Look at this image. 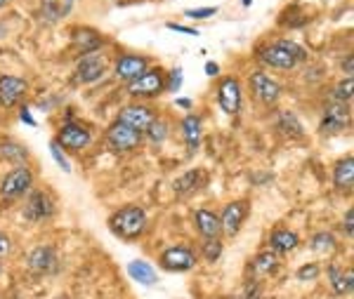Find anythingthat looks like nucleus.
I'll list each match as a JSON object with an SVG mask.
<instances>
[{
  "label": "nucleus",
  "mask_w": 354,
  "mask_h": 299,
  "mask_svg": "<svg viewBox=\"0 0 354 299\" xmlns=\"http://www.w3.org/2000/svg\"><path fill=\"white\" fill-rule=\"evenodd\" d=\"M147 212L140 205H125V208L116 210L109 217V229L113 235H118L121 240H137L142 238L147 231Z\"/></svg>",
  "instance_id": "f257e3e1"
},
{
  "label": "nucleus",
  "mask_w": 354,
  "mask_h": 299,
  "mask_svg": "<svg viewBox=\"0 0 354 299\" xmlns=\"http://www.w3.org/2000/svg\"><path fill=\"white\" fill-rule=\"evenodd\" d=\"M302 59H307V52L293 40H277L260 50V61L265 66L281 68V71H290L300 64Z\"/></svg>",
  "instance_id": "f03ea898"
},
{
  "label": "nucleus",
  "mask_w": 354,
  "mask_h": 299,
  "mask_svg": "<svg viewBox=\"0 0 354 299\" xmlns=\"http://www.w3.org/2000/svg\"><path fill=\"white\" fill-rule=\"evenodd\" d=\"M165 76L168 73L163 71L161 66H149L140 78L125 83V92L135 99H153V97L163 95L165 92Z\"/></svg>",
  "instance_id": "7ed1b4c3"
},
{
  "label": "nucleus",
  "mask_w": 354,
  "mask_h": 299,
  "mask_svg": "<svg viewBox=\"0 0 354 299\" xmlns=\"http://www.w3.org/2000/svg\"><path fill=\"white\" fill-rule=\"evenodd\" d=\"M142 137H145L142 132L128 128L121 120H113L109 128H106V146L113 153H133L142 144Z\"/></svg>",
  "instance_id": "20e7f679"
},
{
  "label": "nucleus",
  "mask_w": 354,
  "mask_h": 299,
  "mask_svg": "<svg viewBox=\"0 0 354 299\" xmlns=\"http://www.w3.org/2000/svg\"><path fill=\"white\" fill-rule=\"evenodd\" d=\"M31 186H33V172L26 165H17L15 170H10L0 180V195L5 200H17L31 191Z\"/></svg>",
  "instance_id": "39448f33"
},
{
  "label": "nucleus",
  "mask_w": 354,
  "mask_h": 299,
  "mask_svg": "<svg viewBox=\"0 0 354 299\" xmlns=\"http://www.w3.org/2000/svg\"><path fill=\"white\" fill-rule=\"evenodd\" d=\"M57 144H59L62 148H66V151L71 153H81L83 148L90 146V142H93V135H90V130L85 128L81 123H64L57 132Z\"/></svg>",
  "instance_id": "423d86ee"
},
{
  "label": "nucleus",
  "mask_w": 354,
  "mask_h": 299,
  "mask_svg": "<svg viewBox=\"0 0 354 299\" xmlns=\"http://www.w3.org/2000/svg\"><path fill=\"white\" fill-rule=\"evenodd\" d=\"M26 267L31 273L36 276H53L59 271V257L53 245H38L28 252L26 257Z\"/></svg>",
  "instance_id": "0eeeda50"
},
{
  "label": "nucleus",
  "mask_w": 354,
  "mask_h": 299,
  "mask_svg": "<svg viewBox=\"0 0 354 299\" xmlns=\"http://www.w3.org/2000/svg\"><path fill=\"white\" fill-rule=\"evenodd\" d=\"M158 262H161V267L165 269V271L185 273V271H192L198 260H196V252H194L192 247L173 245V247H168V250L161 252Z\"/></svg>",
  "instance_id": "6e6552de"
},
{
  "label": "nucleus",
  "mask_w": 354,
  "mask_h": 299,
  "mask_svg": "<svg viewBox=\"0 0 354 299\" xmlns=\"http://www.w3.org/2000/svg\"><path fill=\"white\" fill-rule=\"evenodd\" d=\"M106 73V59L102 55H83L81 61L76 64V71H73V83L78 85H93L97 80H102Z\"/></svg>",
  "instance_id": "1a4fd4ad"
},
{
  "label": "nucleus",
  "mask_w": 354,
  "mask_h": 299,
  "mask_svg": "<svg viewBox=\"0 0 354 299\" xmlns=\"http://www.w3.org/2000/svg\"><path fill=\"white\" fill-rule=\"evenodd\" d=\"M250 212V203L248 200H232V203H227L225 208L220 212V229L225 235H236L241 231L245 217H248Z\"/></svg>",
  "instance_id": "9d476101"
},
{
  "label": "nucleus",
  "mask_w": 354,
  "mask_h": 299,
  "mask_svg": "<svg viewBox=\"0 0 354 299\" xmlns=\"http://www.w3.org/2000/svg\"><path fill=\"white\" fill-rule=\"evenodd\" d=\"M55 215V198L48 191H31L24 203V220L38 224Z\"/></svg>",
  "instance_id": "9b49d317"
},
{
  "label": "nucleus",
  "mask_w": 354,
  "mask_h": 299,
  "mask_svg": "<svg viewBox=\"0 0 354 299\" xmlns=\"http://www.w3.org/2000/svg\"><path fill=\"white\" fill-rule=\"evenodd\" d=\"M250 90H253L255 99L262 102L265 106H274L279 99H281V85L274 80L270 73L265 71H255L250 76Z\"/></svg>",
  "instance_id": "f8f14e48"
},
{
  "label": "nucleus",
  "mask_w": 354,
  "mask_h": 299,
  "mask_svg": "<svg viewBox=\"0 0 354 299\" xmlns=\"http://www.w3.org/2000/svg\"><path fill=\"white\" fill-rule=\"evenodd\" d=\"M153 118H156V111H153L151 106H147V104H128V106H123L121 111H118V118L116 120H121V123H125L128 128H133L137 132H142L145 135L147 128L153 123Z\"/></svg>",
  "instance_id": "ddd939ff"
},
{
  "label": "nucleus",
  "mask_w": 354,
  "mask_h": 299,
  "mask_svg": "<svg viewBox=\"0 0 354 299\" xmlns=\"http://www.w3.org/2000/svg\"><path fill=\"white\" fill-rule=\"evenodd\" d=\"M241 99H243V92H241V83L239 78H222L220 85H218V102H220V108L227 113V116H234L239 113L241 108Z\"/></svg>",
  "instance_id": "4468645a"
},
{
  "label": "nucleus",
  "mask_w": 354,
  "mask_h": 299,
  "mask_svg": "<svg viewBox=\"0 0 354 299\" xmlns=\"http://www.w3.org/2000/svg\"><path fill=\"white\" fill-rule=\"evenodd\" d=\"M28 92V83L19 76H10V73H3L0 76V104L5 108H12L19 104Z\"/></svg>",
  "instance_id": "2eb2a0df"
},
{
  "label": "nucleus",
  "mask_w": 354,
  "mask_h": 299,
  "mask_svg": "<svg viewBox=\"0 0 354 299\" xmlns=\"http://www.w3.org/2000/svg\"><path fill=\"white\" fill-rule=\"evenodd\" d=\"M350 120H352V113H350V104H340V102H333L324 108V116H322V125L319 130L322 132H342L350 128Z\"/></svg>",
  "instance_id": "dca6fc26"
},
{
  "label": "nucleus",
  "mask_w": 354,
  "mask_h": 299,
  "mask_svg": "<svg viewBox=\"0 0 354 299\" xmlns=\"http://www.w3.org/2000/svg\"><path fill=\"white\" fill-rule=\"evenodd\" d=\"M149 68V59L142 55H123L118 57L116 66H113V73H116L118 80H123V83H130V80L140 78L142 73Z\"/></svg>",
  "instance_id": "f3484780"
},
{
  "label": "nucleus",
  "mask_w": 354,
  "mask_h": 299,
  "mask_svg": "<svg viewBox=\"0 0 354 299\" xmlns=\"http://www.w3.org/2000/svg\"><path fill=\"white\" fill-rule=\"evenodd\" d=\"M279 267H281V260H279L277 252L262 250L250 260L248 271H250V278L253 280H262V278H272V276L279 271Z\"/></svg>",
  "instance_id": "a211bd4d"
},
{
  "label": "nucleus",
  "mask_w": 354,
  "mask_h": 299,
  "mask_svg": "<svg viewBox=\"0 0 354 299\" xmlns=\"http://www.w3.org/2000/svg\"><path fill=\"white\" fill-rule=\"evenodd\" d=\"M102 45H104V36H102L100 31H95V28L81 26L73 31V48H76L81 55H93L102 48Z\"/></svg>",
  "instance_id": "6ab92c4d"
},
{
  "label": "nucleus",
  "mask_w": 354,
  "mask_h": 299,
  "mask_svg": "<svg viewBox=\"0 0 354 299\" xmlns=\"http://www.w3.org/2000/svg\"><path fill=\"white\" fill-rule=\"evenodd\" d=\"M180 132H182V139H185V146L189 148V153H194L198 146H201V137H203L201 116H196V113H187L180 123Z\"/></svg>",
  "instance_id": "aec40b11"
},
{
  "label": "nucleus",
  "mask_w": 354,
  "mask_h": 299,
  "mask_svg": "<svg viewBox=\"0 0 354 299\" xmlns=\"http://www.w3.org/2000/svg\"><path fill=\"white\" fill-rule=\"evenodd\" d=\"M194 224H196V231L203 235V240L208 238H220L222 229H220V217L208 208H198L194 212Z\"/></svg>",
  "instance_id": "412c9836"
},
{
  "label": "nucleus",
  "mask_w": 354,
  "mask_h": 299,
  "mask_svg": "<svg viewBox=\"0 0 354 299\" xmlns=\"http://www.w3.org/2000/svg\"><path fill=\"white\" fill-rule=\"evenodd\" d=\"M298 245H300L298 233L290 231V229H286V226L274 229L272 235H270V250L277 252V255H288V252H293Z\"/></svg>",
  "instance_id": "4be33fe9"
},
{
  "label": "nucleus",
  "mask_w": 354,
  "mask_h": 299,
  "mask_svg": "<svg viewBox=\"0 0 354 299\" xmlns=\"http://www.w3.org/2000/svg\"><path fill=\"white\" fill-rule=\"evenodd\" d=\"M76 0H41V17L48 24H57L73 10Z\"/></svg>",
  "instance_id": "5701e85b"
},
{
  "label": "nucleus",
  "mask_w": 354,
  "mask_h": 299,
  "mask_svg": "<svg viewBox=\"0 0 354 299\" xmlns=\"http://www.w3.org/2000/svg\"><path fill=\"white\" fill-rule=\"evenodd\" d=\"M333 186L338 189V191H352V186H354V158L352 156H347L335 163Z\"/></svg>",
  "instance_id": "b1692460"
},
{
  "label": "nucleus",
  "mask_w": 354,
  "mask_h": 299,
  "mask_svg": "<svg viewBox=\"0 0 354 299\" xmlns=\"http://www.w3.org/2000/svg\"><path fill=\"white\" fill-rule=\"evenodd\" d=\"M205 182V175H203V170H189V172H185L182 177H177V180L173 182V191L177 193V195H189V193H194V191H198V186Z\"/></svg>",
  "instance_id": "393cba45"
},
{
  "label": "nucleus",
  "mask_w": 354,
  "mask_h": 299,
  "mask_svg": "<svg viewBox=\"0 0 354 299\" xmlns=\"http://www.w3.org/2000/svg\"><path fill=\"white\" fill-rule=\"evenodd\" d=\"M328 278H330V285H333V292L335 295H352V290H354V273H352V269H340V267H330L328 269Z\"/></svg>",
  "instance_id": "a878e982"
},
{
  "label": "nucleus",
  "mask_w": 354,
  "mask_h": 299,
  "mask_svg": "<svg viewBox=\"0 0 354 299\" xmlns=\"http://www.w3.org/2000/svg\"><path fill=\"white\" fill-rule=\"evenodd\" d=\"M277 128L281 130L288 139H300V137H305V128H302V123H300L298 116H295L293 111H281V113H279Z\"/></svg>",
  "instance_id": "bb28decb"
},
{
  "label": "nucleus",
  "mask_w": 354,
  "mask_h": 299,
  "mask_svg": "<svg viewBox=\"0 0 354 299\" xmlns=\"http://www.w3.org/2000/svg\"><path fill=\"white\" fill-rule=\"evenodd\" d=\"M128 273L130 278L137 280V283L142 285H153L156 283V271H153V267L149 262H142V260H135L128 264Z\"/></svg>",
  "instance_id": "cd10ccee"
},
{
  "label": "nucleus",
  "mask_w": 354,
  "mask_h": 299,
  "mask_svg": "<svg viewBox=\"0 0 354 299\" xmlns=\"http://www.w3.org/2000/svg\"><path fill=\"white\" fill-rule=\"evenodd\" d=\"M0 158L10 160V163H15V165H24L28 160V148L24 144L8 139V142L0 144Z\"/></svg>",
  "instance_id": "c85d7f7f"
},
{
  "label": "nucleus",
  "mask_w": 354,
  "mask_h": 299,
  "mask_svg": "<svg viewBox=\"0 0 354 299\" xmlns=\"http://www.w3.org/2000/svg\"><path fill=\"white\" fill-rule=\"evenodd\" d=\"M310 247L317 255H322V257H328V255H333L335 252V247H338V243H335V238H333V233H328V231H319V233H314L312 235V243Z\"/></svg>",
  "instance_id": "c756f323"
},
{
  "label": "nucleus",
  "mask_w": 354,
  "mask_h": 299,
  "mask_svg": "<svg viewBox=\"0 0 354 299\" xmlns=\"http://www.w3.org/2000/svg\"><path fill=\"white\" fill-rule=\"evenodd\" d=\"M147 139H149L151 144H163L165 139H168V135H170V125H168V120H163V118H153V123L147 128Z\"/></svg>",
  "instance_id": "7c9ffc66"
},
{
  "label": "nucleus",
  "mask_w": 354,
  "mask_h": 299,
  "mask_svg": "<svg viewBox=\"0 0 354 299\" xmlns=\"http://www.w3.org/2000/svg\"><path fill=\"white\" fill-rule=\"evenodd\" d=\"M352 95H354V80L352 78H342L333 90V99L340 102V104H350Z\"/></svg>",
  "instance_id": "2f4dec72"
},
{
  "label": "nucleus",
  "mask_w": 354,
  "mask_h": 299,
  "mask_svg": "<svg viewBox=\"0 0 354 299\" xmlns=\"http://www.w3.org/2000/svg\"><path fill=\"white\" fill-rule=\"evenodd\" d=\"M222 250H225V247H222L220 238H208L201 247V257L205 262H218L222 257Z\"/></svg>",
  "instance_id": "473e14b6"
},
{
  "label": "nucleus",
  "mask_w": 354,
  "mask_h": 299,
  "mask_svg": "<svg viewBox=\"0 0 354 299\" xmlns=\"http://www.w3.org/2000/svg\"><path fill=\"white\" fill-rule=\"evenodd\" d=\"M236 299H262V283H260V280L250 278L248 283L243 285V290L239 292Z\"/></svg>",
  "instance_id": "72a5a7b5"
},
{
  "label": "nucleus",
  "mask_w": 354,
  "mask_h": 299,
  "mask_svg": "<svg viewBox=\"0 0 354 299\" xmlns=\"http://www.w3.org/2000/svg\"><path fill=\"white\" fill-rule=\"evenodd\" d=\"M319 273H322L319 264H305V267H300L298 271H295V278L302 280V283H307V280H317Z\"/></svg>",
  "instance_id": "f704fd0d"
},
{
  "label": "nucleus",
  "mask_w": 354,
  "mask_h": 299,
  "mask_svg": "<svg viewBox=\"0 0 354 299\" xmlns=\"http://www.w3.org/2000/svg\"><path fill=\"white\" fill-rule=\"evenodd\" d=\"M50 153H53V158L57 160V165H59L62 170L64 172H71V165H68V160H66V156L62 153V146L57 142H50Z\"/></svg>",
  "instance_id": "c9c22d12"
},
{
  "label": "nucleus",
  "mask_w": 354,
  "mask_h": 299,
  "mask_svg": "<svg viewBox=\"0 0 354 299\" xmlns=\"http://www.w3.org/2000/svg\"><path fill=\"white\" fill-rule=\"evenodd\" d=\"M180 85H182V68L177 66V68L170 71V76H165V90L177 92V90H180Z\"/></svg>",
  "instance_id": "e433bc0d"
},
{
  "label": "nucleus",
  "mask_w": 354,
  "mask_h": 299,
  "mask_svg": "<svg viewBox=\"0 0 354 299\" xmlns=\"http://www.w3.org/2000/svg\"><path fill=\"white\" fill-rule=\"evenodd\" d=\"M185 15L189 17V19H208V17L218 15V8H194V10H187Z\"/></svg>",
  "instance_id": "4c0bfd02"
},
{
  "label": "nucleus",
  "mask_w": 354,
  "mask_h": 299,
  "mask_svg": "<svg viewBox=\"0 0 354 299\" xmlns=\"http://www.w3.org/2000/svg\"><path fill=\"white\" fill-rule=\"evenodd\" d=\"M342 231L347 233V238H352V233H354V210L352 208L345 212V220H342Z\"/></svg>",
  "instance_id": "58836bf2"
},
{
  "label": "nucleus",
  "mask_w": 354,
  "mask_h": 299,
  "mask_svg": "<svg viewBox=\"0 0 354 299\" xmlns=\"http://www.w3.org/2000/svg\"><path fill=\"white\" fill-rule=\"evenodd\" d=\"M10 250H12V243H10V235L0 231V262H3L5 257L10 255Z\"/></svg>",
  "instance_id": "ea45409f"
},
{
  "label": "nucleus",
  "mask_w": 354,
  "mask_h": 299,
  "mask_svg": "<svg viewBox=\"0 0 354 299\" xmlns=\"http://www.w3.org/2000/svg\"><path fill=\"white\" fill-rule=\"evenodd\" d=\"M168 28H170V31H177V33H187V36H198L196 28H189V26L175 24V21H168Z\"/></svg>",
  "instance_id": "a19ab883"
},
{
  "label": "nucleus",
  "mask_w": 354,
  "mask_h": 299,
  "mask_svg": "<svg viewBox=\"0 0 354 299\" xmlns=\"http://www.w3.org/2000/svg\"><path fill=\"white\" fill-rule=\"evenodd\" d=\"M19 118L24 120L26 125H31V128H36V120H33V116H31V111H28L26 106H21L19 108Z\"/></svg>",
  "instance_id": "79ce46f5"
},
{
  "label": "nucleus",
  "mask_w": 354,
  "mask_h": 299,
  "mask_svg": "<svg viewBox=\"0 0 354 299\" xmlns=\"http://www.w3.org/2000/svg\"><path fill=\"white\" fill-rule=\"evenodd\" d=\"M205 73H208L210 78L218 76V73H220V66L215 64V61H208V64H205Z\"/></svg>",
  "instance_id": "37998d69"
},
{
  "label": "nucleus",
  "mask_w": 354,
  "mask_h": 299,
  "mask_svg": "<svg viewBox=\"0 0 354 299\" xmlns=\"http://www.w3.org/2000/svg\"><path fill=\"white\" fill-rule=\"evenodd\" d=\"M352 61H354V59H352V55L347 57L345 61H342V71L347 73V78H352Z\"/></svg>",
  "instance_id": "c03bdc74"
},
{
  "label": "nucleus",
  "mask_w": 354,
  "mask_h": 299,
  "mask_svg": "<svg viewBox=\"0 0 354 299\" xmlns=\"http://www.w3.org/2000/svg\"><path fill=\"white\" fill-rule=\"evenodd\" d=\"M177 106H182V108H192V102H189V99H177Z\"/></svg>",
  "instance_id": "a18cd8bd"
},
{
  "label": "nucleus",
  "mask_w": 354,
  "mask_h": 299,
  "mask_svg": "<svg viewBox=\"0 0 354 299\" xmlns=\"http://www.w3.org/2000/svg\"><path fill=\"white\" fill-rule=\"evenodd\" d=\"M8 3H10V0H0V8H5Z\"/></svg>",
  "instance_id": "49530a36"
},
{
  "label": "nucleus",
  "mask_w": 354,
  "mask_h": 299,
  "mask_svg": "<svg viewBox=\"0 0 354 299\" xmlns=\"http://www.w3.org/2000/svg\"><path fill=\"white\" fill-rule=\"evenodd\" d=\"M250 3H253V0H243V5H245V8H248Z\"/></svg>",
  "instance_id": "de8ad7c7"
}]
</instances>
